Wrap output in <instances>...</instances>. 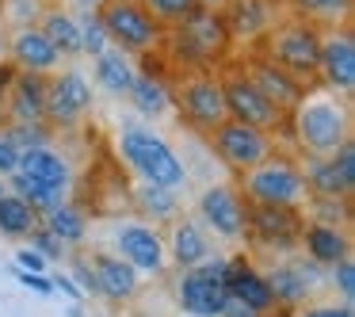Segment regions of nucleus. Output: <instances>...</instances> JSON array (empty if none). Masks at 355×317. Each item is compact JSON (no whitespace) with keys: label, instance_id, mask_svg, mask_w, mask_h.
Listing matches in <instances>:
<instances>
[{"label":"nucleus","instance_id":"obj_6","mask_svg":"<svg viewBox=\"0 0 355 317\" xmlns=\"http://www.w3.org/2000/svg\"><path fill=\"white\" fill-rule=\"evenodd\" d=\"M306 214L298 207H271V203H245V241L268 248L275 256H294L302 245Z\"/></svg>","mask_w":355,"mask_h":317},{"label":"nucleus","instance_id":"obj_39","mask_svg":"<svg viewBox=\"0 0 355 317\" xmlns=\"http://www.w3.org/2000/svg\"><path fill=\"white\" fill-rule=\"evenodd\" d=\"M73 275H77V291L80 294H100V283H96V271H92V264H88V260H80V256H77V260H73Z\"/></svg>","mask_w":355,"mask_h":317},{"label":"nucleus","instance_id":"obj_5","mask_svg":"<svg viewBox=\"0 0 355 317\" xmlns=\"http://www.w3.org/2000/svg\"><path fill=\"white\" fill-rule=\"evenodd\" d=\"M241 191H245V203H271V207H298V210L309 199L302 164L286 153H271L268 161L248 169L241 176Z\"/></svg>","mask_w":355,"mask_h":317},{"label":"nucleus","instance_id":"obj_35","mask_svg":"<svg viewBox=\"0 0 355 317\" xmlns=\"http://www.w3.org/2000/svg\"><path fill=\"white\" fill-rule=\"evenodd\" d=\"M332 286L340 291V302L352 306V298H355V264H352V256L340 260V264H332Z\"/></svg>","mask_w":355,"mask_h":317},{"label":"nucleus","instance_id":"obj_44","mask_svg":"<svg viewBox=\"0 0 355 317\" xmlns=\"http://www.w3.org/2000/svg\"><path fill=\"white\" fill-rule=\"evenodd\" d=\"M222 317H260V314H252L248 306H241V302H225V309H222Z\"/></svg>","mask_w":355,"mask_h":317},{"label":"nucleus","instance_id":"obj_1","mask_svg":"<svg viewBox=\"0 0 355 317\" xmlns=\"http://www.w3.org/2000/svg\"><path fill=\"white\" fill-rule=\"evenodd\" d=\"M291 130L309 157H332L352 138V100L332 96L321 85H309L291 115Z\"/></svg>","mask_w":355,"mask_h":317},{"label":"nucleus","instance_id":"obj_9","mask_svg":"<svg viewBox=\"0 0 355 317\" xmlns=\"http://www.w3.org/2000/svg\"><path fill=\"white\" fill-rule=\"evenodd\" d=\"M225 275H230V260H222V256H207L199 268H187L176 283L180 309L191 317H222L225 302H230Z\"/></svg>","mask_w":355,"mask_h":317},{"label":"nucleus","instance_id":"obj_14","mask_svg":"<svg viewBox=\"0 0 355 317\" xmlns=\"http://www.w3.org/2000/svg\"><path fill=\"white\" fill-rule=\"evenodd\" d=\"M317 77H321V88H329L332 96L352 100V92H355V35H352V24L329 27V31L321 35Z\"/></svg>","mask_w":355,"mask_h":317},{"label":"nucleus","instance_id":"obj_46","mask_svg":"<svg viewBox=\"0 0 355 317\" xmlns=\"http://www.w3.org/2000/svg\"><path fill=\"white\" fill-rule=\"evenodd\" d=\"M69 4H73V8H80V12H88V16H92V12L100 8L103 0H69Z\"/></svg>","mask_w":355,"mask_h":317},{"label":"nucleus","instance_id":"obj_42","mask_svg":"<svg viewBox=\"0 0 355 317\" xmlns=\"http://www.w3.org/2000/svg\"><path fill=\"white\" fill-rule=\"evenodd\" d=\"M16 279H19L24 286H31V291H39V294H50V291H54L46 275H31V271H19V268H16Z\"/></svg>","mask_w":355,"mask_h":317},{"label":"nucleus","instance_id":"obj_15","mask_svg":"<svg viewBox=\"0 0 355 317\" xmlns=\"http://www.w3.org/2000/svg\"><path fill=\"white\" fill-rule=\"evenodd\" d=\"M176 39L187 54L195 58V65H214V62H225V50H230V35L222 27V16L210 8H195L187 19H180L176 27Z\"/></svg>","mask_w":355,"mask_h":317},{"label":"nucleus","instance_id":"obj_2","mask_svg":"<svg viewBox=\"0 0 355 317\" xmlns=\"http://www.w3.org/2000/svg\"><path fill=\"white\" fill-rule=\"evenodd\" d=\"M256 54L263 62L279 65L283 73L298 77L302 85L317 77V58H321V31H317L309 19H298V16H286V19H275L268 27L260 42H256Z\"/></svg>","mask_w":355,"mask_h":317},{"label":"nucleus","instance_id":"obj_11","mask_svg":"<svg viewBox=\"0 0 355 317\" xmlns=\"http://www.w3.org/2000/svg\"><path fill=\"white\" fill-rule=\"evenodd\" d=\"M172 103L180 108V115L195 126V130L210 134L225 123V100H222V85H218V73L210 69H199L191 77H184L180 92L172 96Z\"/></svg>","mask_w":355,"mask_h":317},{"label":"nucleus","instance_id":"obj_45","mask_svg":"<svg viewBox=\"0 0 355 317\" xmlns=\"http://www.w3.org/2000/svg\"><path fill=\"white\" fill-rule=\"evenodd\" d=\"M12 77H16V69H12V65H0V96L8 92V85H12Z\"/></svg>","mask_w":355,"mask_h":317},{"label":"nucleus","instance_id":"obj_34","mask_svg":"<svg viewBox=\"0 0 355 317\" xmlns=\"http://www.w3.org/2000/svg\"><path fill=\"white\" fill-rule=\"evenodd\" d=\"M27 237H31V248H35V252H39L46 264H58V260H65V256H69V248H65L58 237H50V233L42 230V225H35V230L27 233Z\"/></svg>","mask_w":355,"mask_h":317},{"label":"nucleus","instance_id":"obj_12","mask_svg":"<svg viewBox=\"0 0 355 317\" xmlns=\"http://www.w3.org/2000/svg\"><path fill=\"white\" fill-rule=\"evenodd\" d=\"M210 146H214V153L222 157L225 164H230L237 176H245L248 169H256L260 161H268L271 153H275V138L263 130H252V126L245 123H233V119H225L218 130L207 134Z\"/></svg>","mask_w":355,"mask_h":317},{"label":"nucleus","instance_id":"obj_23","mask_svg":"<svg viewBox=\"0 0 355 317\" xmlns=\"http://www.w3.org/2000/svg\"><path fill=\"white\" fill-rule=\"evenodd\" d=\"M12 62H16L19 73L46 77V73H58L62 58H58V50L42 39L39 27H19V31L12 35Z\"/></svg>","mask_w":355,"mask_h":317},{"label":"nucleus","instance_id":"obj_41","mask_svg":"<svg viewBox=\"0 0 355 317\" xmlns=\"http://www.w3.org/2000/svg\"><path fill=\"white\" fill-rule=\"evenodd\" d=\"M302 317H352V306L329 302V306H302Z\"/></svg>","mask_w":355,"mask_h":317},{"label":"nucleus","instance_id":"obj_24","mask_svg":"<svg viewBox=\"0 0 355 317\" xmlns=\"http://www.w3.org/2000/svg\"><path fill=\"white\" fill-rule=\"evenodd\" d=\"M39 31H42V39H46L50 46L58 50V58H65V62H77V58H85V50H80V19L73 16L69 8H62V4H50V8H42Z\"/></svg>","mask_w":355,"mask_h":317},{"label":"nucleus","instance_id":"obj_20","mask_svg":"<svg viewBox=\"0 0 355 317\" xmlns=\"http://www.w3.org/2000/svg\"><path fill=\"white\" fill-rule=\"evenodd\" d=\"M42 108H46V77L16 69L4 92V115L12 119V126H42Z\"/></svg>","mask_w":355,"mask_h":317},{"label":"nucleus","instance_id":"obj_31","mask_svg":"<svg viewBox=\"0 0 355 317\" xmlns=\"http://www.w3.org/2000/svg\"><path fill=\"white\" fill-rule=\"evenodd\" d=\"M35 225H39V210L31 203H24L12 191L0 195V233L4 237H27Z\"/></svg>","mask_w":355,"mask_h":317},{"label":"nucleus","instance_id":"obj_13","mask_svg":"<svg viewBox=\"0 0 355 317\" xmlns=\"http://www.w3.org/2000/svg\"><path fill=\"white\" fill-rule=\"evenodd\" d=\"M92 108V80L80 69H65L46 80V108H42V123L54 130H73Z\"/></svg>","mask_w":355,"mask_h":317},{"label":"nucleus","instance_id":"obj_50","mask_svg":"<svg viewBox=\"0 0 355 317\" xmlns=\"http://www.w3.org/2000/svg\"><path fill=\"white\" fill-rule=\"evenodd\" d=\"M0 4H4V0H0Z\"/></svg>","mask_w":355,"mask_h":317},{"label":"nucleus","instance_id":"obj_21","mask_svg":"<svg viewBox=\"0 0 355 317\" xmlns=\"http://www.w3.org/2000/svg\"><path fill=\"white\" fill-rule=\"evenodd\" d=\"M302 252L313 260L317 268H332V264L352 256V241H347V225H324V222H306L302 230Z\"/></svg>","mask_w":355,"mask_h":317},{"label":"nucleus","instance_id":"obj_22","mask_svg":"<svg viewBox=\"0 0 355 317\" xmlns=\"http://www.w3.org/2000/svg\"><path fill=\"white\" fill-rule=\"evenodd\" d=\"M225 286H230V298L241 302V306H248L252 314L268 317L271 309H275V298H271V291H268V279H263L260 271H256L252 264L245 260V256L230 260V275H225Z\"/></svg>","mask_w":355,"mask_h":317},{"label":"nucleus","instance_id":"obj_40","mask_svg":"<svg viewBox=\"0 0 355 317\" xmlns=\"http://www.w3.org/2000/svg\"><path fill=\"white\" fill-rule=\"evenodd\" d=\"M16 264H19V271H31V275H46V271H50V264L42 260V256L35 252V248H19Z\"/></svg>","mask_w":355,"mask_h":317},{"label":"nucleus","instance_id":"obj_38","mask_svg":"<svg viewBox=\"0 0 355 317\" xmlns=\"http://www.w3.org/2000/svg\"><path fill=\"white\" fill-rule=\"evenodd\" d=\"M332 164H336L340 180H344L347 187H355V142H352V138H347L344 146L332 153Z\"/></svg>","mask_w":355,"mask_h":317},{"label":"nucleus","instance_id":"obj_17","mask_svg":"<svg viewBox=\"0 0 355 317\" xmlns=\"http://www.w3.org/2000/svg\"><path fill=\"white\" fill-rule=\"evenodd\" d=\"M263 279H268V291L275 298V309H302L321 279V268L306 256H279L275 268Z\"/></svg>","mask_w":355,"mask_h":317},{"label":"nucleus","instance_id":"obj_37","mask_svg":"<svg viewBox=\"0 0 355 317\" xmlns=\"http://www.w3.org/2000/svg\"><path fill=\"white\" fill-rule=\"evenodd\" d=\"M103 46H111V42H107V35H103V27L96 24V16H88L85 24H80V50H85L88 58H96Z\"/></svg>","mask_w":355,"mask_h":317},{"label":"nucleus","instance_id":"obj_8","mask_svg":"<svg viewBox=\"0 0 355 317\" xmlns=\"http://www.w3.org/2000/svg\"><path fill=\"white\" fill-rule=\"evenodd\" d=\"M218 85H222V100H225V115L233 123H245L252 130H263V134H275L279 126H291V119L279 115L252 85H248L241 62H222V73H218Z\"/></svg>","mask_w":355,"mask_h":317},{"label":"nucleus","instance_id":"obj_7","mask_svg":"<svg viewBox=\"0 0 355 317\" xmlns=\"http://www.w3.org/2000/svg\"><path fill=\"white\" fill-rule=\"evenodd\" d=\"M92 16L103 27L107 42L119 46L123 54H141V50H153L161 42V24L141 8L138 0H103Z\"/></svg>","mask_w":355,"mask_h":317},{"label":"nucleus","instance_id":"obj_26","mask_svg":"<svg viewBox=\"0 0 355 317\" xmlns=\"http://www.w3.org/2000/svg\"><path fill=\"white\" fill-rule=\"evenodd\" d=\"M164 252H168V260H176V268H199L202 260L210 256V237L202 233L199 222H191V218H176L172 222V237L164 241Z\"/></svg>","mask_w":355,"mask_h":317},{"label":"nucleus","instance_id":"obj_30","mask_svg":"<svg viewBox=\"0 0 355 317\" xmlns=\"http://www.w3.org/2000/svg\"><path fill=\"white\" fill-rule=\"evenodd\" d=\"M134 207H138L141 222H149V225L176 222V218H180L176 191H164V187H153V184H138V187H134Z\"/></svg>","mask_w":355,"mask_h":317},{"label":"nucleus","instance_id":"obj_3","mask_svg":"<svg viewBox=\"0 0 355 317\" xmlns=\"http://www.w3.org/2000/svg\"><path fill=\"white\" fill-rule=\"evenodd\" d=\"M12 195H19L24 203H31L35 210H46L54 203L69 199V187H73V169L62 153L54 149H24L19 157V169L8 176Z\"/></svg>","mask_w":355,"mask_h":317},{"label":"nucleus","instance_id":"obj_36","mask_svg":"<svg viewBox=\"0 0 355 317\" xmlns=\"http://www.w3.org/2000/svg\"><path fill=\"white\" fill-rule=\"evenodd\" d=\"M19 157H24V146H19L8 130H0V180L19 169Z\"/></svg>","mask_w":355,"mask_h":317},{"label":"nucleus","instance_id":"obj_25","mask_svg":"<svg viewBox=\"0 0 355 317\" xmlns=\"http://www.w3.org/2000/svg\"><path fill=\"white\" fill-rule=\"evenodd\" d=\"M92 271L96 283H100V298L107 302H130L134 291H138V271L126 260H119L115 252H92Z\"/></svg>","mask_w":355,"mask_h":317},{"label":"nucleus","instance_id":"obj_33","mask_svg":"<svg viewBox=\"0 0 355 317\" xmlns=\"http://www.w3.org/2000/svg\"><path fill=\"white\" fill-rule=\"evenodd\" d=\"M138 4H141V8H146L161 27H176L180 19H187L195 8H199L195 0H138Z\"/></svg>","mask_w":355,"mask_h":317},{"label":"nucleus","instance_id":"obj_10","mask_svg":"<svg viewBox=\"0 0 355 317\" xmlns=\"http://www.w3.org/2000/svg\"><path fill=\"white\" fill-rule=\"evenodd\" d=\"M111 252L130 264L138 275H164V268H168L161 230L141 218H126V222L111 225Z\"/></svg>","mask_w":355,"mask_h":317},{"label":"nucleus","instance_id":"obj_28","mask_svg":"<svg viewBox=\"0 0 355 317\" xmlns=\"http://www.w3.org/2000/svg\"><path fill=\"white\" fill-rule=\"evenodd\" d=\"M92 77L107 96H126L134 85V77H138V69H134L130 54H123L119 46H103L100 54L92 58Z\"/></svg>","mask_w":355,"mask_h":317},{"label":"nucleus","instance_id":"obj_18","mask_svg":"<svg viewBox=\"0 0 355 317\" xmlns=\"http://www.w3.org/2000/svg\"><path fill=\"white\" fill-rule=\"evenodd\" d=\"M199 218L207 222V230H214L225 241H245V199L237 195V187L214 184L199 195Z\"/></svg>","mask_w":355,"mask_h":317},{"label":"nucleus","instance_id":"obj_19","mask_svg":"<svg viewBox=\"0 0 355 317\" xmlns=\"http://www.w3.org/2000/svg\"><path fill=\"white\" fill-rule=\"evenodd\" d=\"M218 16H222V27L230 35V42H252V46L275 24L271 0H225Z\"/></svg>","mask_w":355,"mask_h":317},{"label":"nucleus","instance_id":"obj_48","mask_svg":"<svg viewBox=\"0 0 355 317\" xmlns=\"http://www.w3.org/2000/svg\"><path fill=\"white\" fill-rule=\"evenodd\" d=\"M4 123H8V115H4V96H0V130H4Z\"/></svg>","mask_w":355,"mask_h":317},{"label":"nucleus","instance_id":"obj_27","mask_svg":"<svg viewBox=\"0 0 355 317\" xmlns=\"http://www.w3.org/2000/svg\"><path fill=\"white\" fill-rule=\"evenodd\" d=\"M39 225L50 233V237H58L65 248H80L85 245V237H88V214L77 207V203H54V207H46V210H39Z\"/></svg>","mask_w":355,"mask_h":317},{"label":"nucleus","instance_id":"obj_47","mask_svg":"<svg viewBox=\"0 0 355 317\" xmlns=\"http://www.w3.org/2000/svg\"><path fill=\"white\" fill-rule=\"evenodd\" d=\"M195 4H199V8H210V12H222L225 0H195Z\"/></svg>","mask_w":355,"mask_h":317},{"label":"nucleus","instance_id":"obj_43","mask_svg":"<svg viewBox=\"0 0 355 317\" xmlns=\"http://www.w3.org/2000/svg\"><path fill=\"white\" fill-rule=\"evenodd\" d=\"M50 286H58V291H65L69 298H85V294L77 291V283H73V279H65V275H54V279H50Z\"/></svg>","mask_w":355,"mask_h":317},{"label":"nucleus","instance_id":"obj_16","mask_svg":"<svg viewBox=\"0 0 355 317\" xmlns=\"http://www.w3.org/2000/svg\"><path fill=\"white\" fill-rule=\"evenodd\" d=\"M241 69H245L248 85H252L256 92H260L263 100H268L271 108L279 111V115H286V119L294 115V108L302 103V96H306V88H309V85H302L298 77H291V73H283L279 65L263 62L260 54H248V58H241Z\"/></svg>","mask_w":355,"mask_h":317},{"label":"nucleus","instance_id":"obj_32","mask_svg":"<svg viewBox=\"0 0 355 317\" xmlns=\"http://www.w3.org/2000/svg\"><path fill=\"white\" fill-rule=\"evenodd\" d=\"M291 8L298 19H309V24L344 27L352 19V0H291Z\"/></svg>","mask_w":355,"mask_h":317},{"label":"nucleus","instance_id":"obj_49","mask_svg":"<svg viewBox=\"0 0 355 317\" xmlns=\"http://www.w3.org/2000/svg\"><path fill=\"white\" fill-rule=\"evenodd\" d=\"M4 191H8V184H4V180H0V195H4Z\"/></svg>","mask_w":355,"mask_h":317},{"label":"nucleus","instance_id":"obj_4","mask_svg":"<svg viewBox=\"0 0 355 317\" xmlns=\"http://www.w3.org/2000/svg\"><path fill=\"white\" fill-rule=\"evenodd\" d=\"M119 149H123L126 164L141 176V184L164 187V191H180L187 184V169L172 146L164 138H157L153 130H141V126H126L123 138H119Z\"/></svg>","mask_w":355,"mask_h":317},{"label":"nucleus","instance_id":"obj_29","mask_svg":"<svg viewBox=\"0 0 355 317\" xmlns=\"http://www.w3.org/2000/svg\"><path fill=\"white\" fill-rule=\"evenodd\" d=\"M126 100L134 103V111L138 115H149V119H161L172 111V92L168 85H164L161 77H153V73H138L130 85V92H126Z\"/></svg>","mask_w":355,"mask_h":317}]
</instances>
